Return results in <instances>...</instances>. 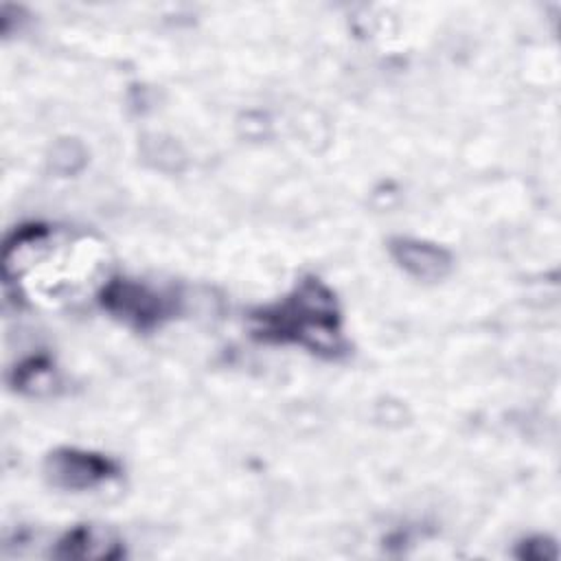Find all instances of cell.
Wrapping results in <instances>:
<instances>
[{"mask_svg": "<svg viewBox=\"0 0 561 561\" xmlns=\"http://www.w3.org/2000/svg\"><path fill=\"white\" fill-rule=\"evenodd\" d=\"M46 471L57 486L64 489H90L99 482L116 476L118 467L99 454L79 449H57L46 460Z\"/></svg>", "mask_w": 561, "mask_h": 561, "instance_id": "cell-2", "label": "cell"}, {"mask_svg": "<svg viewBox=\"0 0 561 561\" xmlns=\"http://www.w3.org/2000/svg\"><path fill=\"white\" fill-rule=\"evenodd\" d=\"M546 548H554V543L548 541V539H543V537L528 539V541H524V552H522V557H526V559H548V557H557L554 552H546Z\"/></svg>", "mask_w": 561, "mask_h": 561, "instance_id": "cell-6", "label": "cell"}, {"mask_svg": "<svg viewBox=\"0 0 561 561\" xmlns=\"http://www.w3.org/2000/svg\"><path fill=\"white\" fill-rule=\"evenodd\" d=\"M261 331L278 340H296L316 351L340 346V313L333 294L318 280H302L278 307L259 316Z\"/></svg>", "mask_w": 561, "mask_h": 561, "instance_id": "cell-1", "label": "cell"}, {"mask_svg": "<svg viewBox=\"0 0 561 561\" xmlns=\"http://www.w3.org/2000/svg\"><path fill=\"white\" fill-rule=\"evenodd\" d=\"M53 554L59 559H116L123 550L110 533L94 526H77L59 539Z\"/></svg>", "mask_w": 561, "mask_h": 561, "instance_id": "cell-4", "label": "cell"}, {"mask_svg": "<svg viewBox=\"0 0 561 561\" xmlns=\"http://www.w3.org/2000/svg\"><path fill=\"white\" fill-rule=\"evenodd\" d=\"M390 254L408 274L421 280H436L451 267V256L443 248L419 239H392Z\"/></svg>", "mask_w": 561, "mask_h": 561, "instance_id": "cell-3", "label": "cell"}, {"mask_svg": "<svg viewBox=\"0 0 561 561\" xmlns=\"http://www.w3.org/2000/svg\"><path fill=\"white\" fill-rule=\"evenodd\" d=\"M105 305L116 311L123 313L125 318H134L136 322H149L156 320V316H160V300L156 296H149L142 287L136 285H112L105 291Z\"/></svg>", "mask_w": 561, "mask_h": 561, "instance_id": "cell-5", "label": "cell"}]
</instances>
